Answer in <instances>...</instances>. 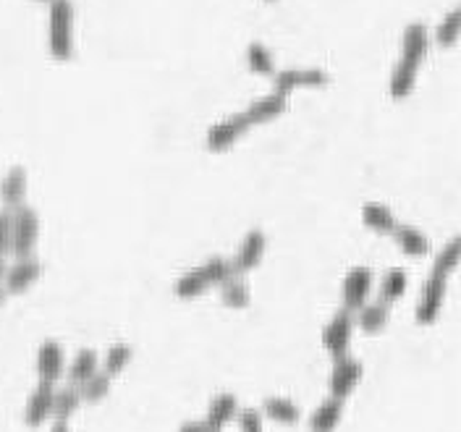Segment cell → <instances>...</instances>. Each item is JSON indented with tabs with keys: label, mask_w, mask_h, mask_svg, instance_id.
<instances>
[{
	"label": "cell",
	"mask_w": 461,
	"mask_h": 432,
	"mask_svg": "<svg viewBox=\"0 0 461 432\" xmlns=\"http://www.w3.org/2000/svg\"><path fill=\"white\" fill-rule=\"evenodd\" d=\"M391 236H394V241L399 244V249L406 257H425V255H430V239L419 228H414V225L399 223Z\"/></svg>",
	"instance_id": "cell-20"
},
{
	"label": "cell",
	"mask_w": 461,
	"mask_h": 432,
	"mask_svg": "<svg viewBox=\"0 0 461 432\" xmlns=\"http://www.w3.org/2000/svg\"><path fill=\"white\" fill-rule=\"evenodd\" d=\"M406 286H409V275L402 268H391L380 278V302L383 304H394L399 302L403 294H406Z\"/></svg>",
	"instance_id": "cell-29"
},
{
	"label": "cell",
	"mask_w": 461,
	"mask_h": 432,
	"mask_svg": "<svg viewBox=\"0 0 461 432\" xmlns=\"http://www.w3.org/2000/svg\"><path fill=\"white\" fill-rule=\"evenodd\" d=\"M178 432H210V430L205 428V422H202V420H197V422H184Z\"/></svg>",
	"instance_id": "cell-35"
},
{
	"label": "cell",
	"mask_w": 461,
	"mask_h": 432,
	"mask_svg": "<svg viewBox=\"0 0 461 432\" xmlns=\"http://www.w3.org/2000/svg\"><path fill=\"white\" fill-rule=\"evenodd\" d=\"M372 286H375V272L370 271L367 265H356V268L346 272L344 286H341L344 310L356 312L359 307H364L370 294H372Z\"/></svg>",
	"instance_id": "cell-7"
},
{
	"label": "cell",
	"mask_w": 461,
	"mask_h": 432,
	"mask_svg": "<svg viewBox=\"0 0 461 432\" xmlns=\"http://www.w3.org/2000/svg\"><path fill=\"white\" fill-rule=\"evenodd\" d=\"M249 129H252V123L246 121V115L244 113H236V115H230L226 121L215 123L207 131L205 145H207L210 153H226L229 147H233V142H238Z\"/></svg>",
	"instance_id": "cell-9"
},
{
	"label": "cell",
	"mask_w": 461,
	"mask_h": 432,
	"mask_svg": "<svg viewBox=\"0 0 461 432\" xmlns=\"http://www.w3.org/2000/svg\"><path fill=\"white\" fill-rule=\"evenodd\" d=\"M362 223L370 228V231H375V233H383V236H391L394 233V228L399 225V220L396 216L391 213V208H386V205H364L362 208Z\"/></svg>",
	"instance_id": "cell-26"
},
{
	"label": "cell",
	"mask_w": 461,
	"mask_h": 432,
	"mask_svg": "<svg viewBox=\"0 0 461 432\" xmlns=\"http://www.w3.org/2000/svg\"><path fill=\"white\" fill-rule=\"evenodd\" d=\"M131 359H134V346L126 343V341H115L108 346L105 357L100 359V373H105L108 378H115L129 367Z\"/></svg>",
	"instance_id": "cell-23"
},
{
	"label": "cell",
	"mask_w": 461,
	"mask_h": 432,
	"mask_svg": "<svg viewBox=\"0 0 461 432\" xmlns=\"http://www.w3.org/2000/svg\"><path fill=\"white\" fill-rule=\"evenodd\" d=\"M51 5V35L48 45L56 60H71L74 55V3L53 0Z\"/></svg>",
	"instance_id": "cell-2"
},
{
	"label": "cell",
	"mask_w": 461,
	"mask_h": 432,
	"mask_svg": "<svg viewBox=\"0 0 461 432\" xmlns=\"http://www.w3.org/2000/svg\"><path fill=\"white\" fill-rule=\"evenodd\" d=\"M273 82H276V92L291 95L293 90H301V87H328L331 74L323 68H284L273 74Z\"/></svg>",
	"instance_id": "cell-10"
},
{
	"label": "cell",
	"mask_w": 461,
	"mask_h": 432,
	"mask_svg": "<svg viewBox=\"0 0 461 432\" xmlns=\"http://www.w3.org/2000/svg\"><path fill=\"white\" fill-rule=\"evenodd\" d=\"M241 412V404H238V396L230 393V390H223L218 396H213L210 406H207V414H205V428L210 432H223L226 425H230Z\"/></svg>",
	"instance_id": "cell-14"
},
{
	"label": "cell",
	"mask_w": 461,
	"mask_h": 432,
	"mask_svg": "<svg viewBox=\"0 0 461 432\" xmlns=\"http://www.w3.org/2000/svg\"><path fill=\"white\" fill-rule=\"evenodd\" d=\"M286 108L288 95H284V92H273V95H268V98L254 100L249 108L244 110V115H246V121L254 126V123H268V121L278 118L281 113H286Z\"/></svg>",
	"instance_id": "cell-19"
},
{
	"label": "cell",
	"mask_w": 461,
	"mask_h": 432,
	"mask_svg": "<svg viewBox=\"0 0 461 432\" xmlns=\"http://www.w3.org/2000/svg\"><path fill=\"white\" fill-rule=\"evenodd\" d=\"M236 422L241 432H265V417L260 414V409H241Z\"/></svg>",
	"instance_id": "cell-33"
},
{
	"label": "cell",
	"mask_w": 461,
	"mask_h": 432,
	"mask_svg": "<svg viewBox=\"0 0 461 432\" xmlns=\"http://www.w3.org/2000/svg\"><path fill=\"white\" fill-rule=\"evenodd\" d=\"M230 260L226 257H213L202 265H197L194 271L184 272L176 283H173V296L176 299H197L205 291H210L213 286H221L226 278H230Z\"/></svg>",
	"instance_id": "cell-1"
},
{
	"label": "cell",
	"mask_w": 461,
	"mask_h": 432,
	"mask_svg": "<svg viewBox=\"0 0 461 432\" xmlns=\"http://www.w3.org/2000/svg\"><path fill=\"white\" fill-rule=\"evenodd\" d=\"M51 432H71V430H68V422H53Z\"/></svg>",
	"instance_id": "cell-36"
},
{
	"label": "cell",
	"mask_w": 461,
	"mask_h": 432,
	"mask_svg": "<svg viewBox=\"0 0 461 432\" xmlns=\"http://www.w3.org/2000/svg\"><path fill=\"white\" fill-rule=\"evenodd\" d=\"M40 239V216L35 208L21 205L11 210V255L16 260L35 257V247Z\"/></svg>",
	"instance_id": "cell-3"
},
{
	"label": "cell",
	"mask_w": 461,
	"mask_h": 432,
	"mask_svg": "<svg viewBox=\"0 0 461 432\" xmlns=\"http://www.w3.org/2000/svg\"><path fill=\"white\" fill-rule=\"evenodd\" d=\"M66 373V354H63V346L48 338L40 343L37 349V378L40 382H48V385H56L58 380L63 378Z\"/></svg>",
	"instance_id": "cell-13"
},
{
	"label": "cell",
	"mask_w": 461,
	"mask_h": 432,
	"mask_svg": "<svg viewBox=\"0 0 461 432\" xmlns=\"http://www.w3.org/2000/svg\"><path fill=\"white\" fill-rule=\"evenodd\" d=\"M265 3H276V0H265Z\"/></svg>",
	"instance_id": "cell-40"
},
{
	"label": "cell",
	"mask_w": 461,
	"mask_h": 432,
	"mask_svg": "<svg viewBox=\"0 0 461 432\" xmlns=\"http://www.w3.org/2000/svg\"><path fill=\"white\" fill-rule=\"evenodd\" d=\"M43 3H53V0H43Z\"/></svg>",
	"instance_id": "cell-39"
},
{
	"label": "cell",
	"mask_w": 461,
	"mask_h": 432,
	"mask_svg": "<svg viewBox=\"0 0 461 432\" xmlns=\"http://www.w3.org/2000/svg\"><path fill=\"white\" fill-rule=\"evenodd\" d=\"M98 373H100V354L95 349H79L76 357L68 362L63 375L68 378V385L82 388L87 380L92 378V375H98Z\"/></svg>",
	"instance_id": "cell-18"
},
{
	"label": "cell",
	"mask_w": 461,
	"mask_h": 432,
	"mask_svg": "<svg viewBox=\"0 0 461 432\" xmlns=\"http://www.w3.org/2000/svg\"><path fill=\"white\" fill-rule=\"evenodd\" d=\"M354 312H348V310H339L328 325L323 327V346H325V351L333 357V359H341L348 354V346H351V335H354Z\"/></svg>",
	"instance_id": "cell-4"
},
{
	"label": "cell",
	"mask_w": 461,
	"mask_h": 432,
	"mask_svg": "<svg viewBox=\"0 0 461 432\" xmlns=\"http://www.w3.org/2000/svg\"><path fill=\"white\" fill-rule=\"evenodd\" d=\"M246 66L254 71V74H265V76H273L276 74V60L268 45L262 43H249L246 45Z\"/></svg>",
	"instance_id": "cell-30"
},
{
	"label": "cell",
	"mask_w": 461,
	"mask_h": 432,
	"mask_svg": "<svg viewBox=\"0 0 461 432\" xmlns=\"http://www.w3.org/2000/svg\"><path fill=\"white\" fill-rule=\"evenodd\" d=\"M111 385H113V378H108L105 373H98V375H92V378L87 380L82 388H79V393H82V401L84 404H100L103 398H108V393H111Z\"/></svg>",
	"instance_id": "cell-32"
},
{
	"label": "cell",
	"mask_w": 461,
	"mask_h": 432,
	"mask_svg": "<svg viewBox=\"0 0 461 432\" xmlns=\"http://www.w3.org/2000/svg\"><path fill=\"white\" fill-rule=\"evenodd\" d=\"M341 420H344V401L328 396L325 401H320L312 409L307 428H309V432H333L341 425Z\"/></svg>",
	"instance_id": "cell-17"
},
{
	"label": "cell",
	"mask_w": 461,
	"mask_h": 432,
	"mask_svg": "<svg viewBox=\"0 0 461 432\" xmlns=\"http://www.w3.org/2000/svg\"><path fill=\"white\" fill-rule=\"evenodd\" d=\"M427 48H430V32L425 24L414 21V24H406L402 37V60L411 63V66H422L425 55H427Z\"/></svg>",
	"instance_id": "cell-16"
},
{
	"label": "cell",
	"mask_w": 461,
	"mask_h": 432,
	"mask_svg": "<svg viewBox=\"0 0 461 432\" xmlns=\"http://www.w3.org/2000/svg\"><path fill=\"white\" fill-rule=\"evenodd\" d=\"M388 318H391V304H383L380 299L378 302H367L364 307L356 310V318H354V325H359L362 333H380L386 325H388Z\"/></svg>",
	"instance_id": "cell-22"
},
{
	"label": "cell",
	"mask_w": 461,
	"mask_h": 432,
	"mask_svg": "<svg viewBox=\"0 0 461 432\" xmlns=\"http://www.w3.org/2000/svg\"><path fill=\"white\" fill-rule=\"evenodd\" d=\"M43 275V263L37 257H24L16 260L11 268H5L3 278V291L5 294H24L29 286H35Z\"/></svg>",
	"instance_id": "cell-12"
},
{
	"label": "cell",
	"mask_w": 461,
	"mask_h": 432,
	"mask_svg": "<svg viewBox=\"0 0 461 432\" xmlns=\"http://www.w3.org/2000/svg\"><path fill=\"white\" fill-rule=\"evenodd\" d=\"M260 414L265 417V420H273V422H278V425H296L299 420H301V409L286 398V396H268L265 401H262V409H260Z\"/></svg>",
	"instance_id": "cell-21"
},
{
	"label": "cell",
	"mask_w": 461,
	"mask_h": 432,
	"mask_svg": "<svg viewBox=\"0 0 461 432\" xmlns=\"http://www.w3.org/2000/svg\"><path fill=\"white\" fill-rule=\"evenodd\" d=\"M82 404H84V401H82L79 388H74V385L60 388V390L53 393V420H56V422H68V420L79 412Z\"/></svg>",
	"instance_id": "cell-27"
},
{
	"label": "cell",
	"mask_w": 461,
	"mask_h": 432,
	"mask_svg": "<svg viewBox=\"0 0 461 432\" xmlns=\"http://www.w3.org/2000/svg\"><path fill=\"white\" fill-rule=\"evenodd\" d=\"M446 283L443 278L430 275L422 286V294L417 299V310H414V320L419 325H433L438 320L441 310H443V299H446Z\"/></svg>",
	"instance_id": "cell-8"
},
{
	"label": "cell",
	"mask_w": 461,
	"mask_h": 432,
	"mask_svg": "<svg viewBox=\"0 0 461 432\" xmlns=\"http://www.w3.org/2000/svg\"><path fill=\"white\" fill-rule=\"evenodd\" d=\"M3 278H5V263L0 260V286H3Z\"/></svg>",
	"instance_id": "cell-37"
},
{
	"label": "cell",
	"mask_w": 461,
	"mask_h": 432,
	"mask_svg": "<svg viewBox=\"0 0 461 432\" xmlns=\"http://www.w3.org/2000/svg\"><path fill=\"white\" fill-rule=\"evenodd\" d=\"M459 260H461V239L459 236H454L438 255H435V260H433V272L430 275H435V278H443V280H449V275L459 268Z\"/></svg>",
	"instance_id": "cell-28"
},
{
	"label": "cell",
	"mask_w": 461,
	"mask_h": 432,
	"mask_svg": "<svg viewBox=\"0 0 461 432\" xmlns=\"http://www.w3.org/2000/svg\"><path fill=\"white\" fill-rule=\"evenodd\" d=\"M265 252H268V233H265L262 228L246 231L244 239H241V244H238L236 257L230 260V271H233V275H246L249 271H254V268L262 263Z\"/></svg>",
	"instance_id": "cell-6"
},
{
	"label": "cell",
	"mask_w": 461,
	"mask_h": 432,
	"mask_svg": "<svg viewBox=\"0 0 461 432\" xmlns=\"http://www.w3.org/2000/svg\"><path fill=\"white\" fill-rule=\"evenodd\" d=\"M459 32H461V11L454 8L435 29V43L441 48H454L459 43Z\"/></svg>",
	"instance_id": "cell-31"
},
{
	"label": "cell",
	"mask_w": 461,
	"mask_h": 432,
	"mask_svg": "<svg viewBox=\"0 0 461 432\" xmlns=\"http://www.w3.org/2000/svg\"><path fill=\"white\" fill-rule=\"evenodd\" d=\"M417 71H419V68L411 66V63H406V60H399V63L394 66L391 82H388V92H391L394 100H403V98L411 95V90H414V84H417Z\"/></svg>",
	"instance_id": "cell-25"
},
{
	"label": "cell",
	"mask_w": 461,
	"mask_h": 432,
	"mask_svg": "<svg viewBox=\"0 0 461 432\" xmlns=\"http://www.w3.org/2000/svg\"><path fill=\"white\" fill-rule=\"evenodd\" d=\"M27 186H29V181H27V168L13 165V168L3 176V181H0V202H3V210H16V208L27 205V202H24V200H27Z\"/></svg>",
	"instance_id": "cell-15"
},
{
	"label": "cell",
	"mask_w": 461,
	"mask_h": 432,
	"mask_svg": "<svg viewBox=\"0 0 461 432\" xmlns=\"http://www.w3.org/2000/svg\"><path fill=\"white\" fill-rule=\"evenodd\" d=\"M5 296H8V294H5V291H3V286H0V307H3V302H5Z\"/></svg>",
	"instance_id": "cell-38"
},
{
	"label": "cell",
	"mask_w": 461,
	"mask_h": 432,
	"mask_svg": "<svg viewBox=\"0 0 461 432\" xmlns=\"http://www.w3.org/2000/svg\"><path fill=\"white\" fill-rule=\"evenodd\" d=\"M362 375H364V365L359 359H354L351 354H346L341 359H333V370H331V378H328L331 398L346 401L354 393V388L359 385Z\"/></svg>",
	"instance_id": "cell-5"
},
{
	"label": "cell",
	"mask_w": 461,
	"mask_h": 432,
	"mask_svg": "<svg viewBox=\"0 0 461 432\" xmlns=\"http://www.w3.org/2000/svg\"><path fill=\"white\" fill-rule=\"evenodd\" d=\"M53 393H56V385L37 382V388L29 393V398L24 404V425L27 428H40L53 417Z\"/></svg>",
	"instance_id": "cell-11"
},
{
	"label": "cell",
	"mask_w": 461,
	"mask_h": 432,
	"mask_svg": "<svg viewBox=\"0 0 461 432\" xmlns=\"http://www.w3.org/2000/svg\"><path fill=\"white\" fill-rule=\"evenodd\" d=\"M11 255V210H0V260Z\"/></svg>",
	"instance_id": "cell-34"
},
{
	"label": "cell",
	"mask_w": 461,
	"mask_h": 432,
	"mask_svg": "<svg viewBox=\"0 0 461 432\" xmlns=\"http://www.w3.org/2000/svg\"><path fill=\"white\" fill-rule=\"evenodd\" d=\"M218 288H221V302L230 310H244L252 302V291H249V283L244 280V275H230Z\"/></svg>",
	"instance_id": "cell-24"
}]
</instances>
